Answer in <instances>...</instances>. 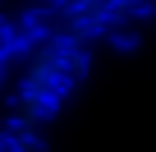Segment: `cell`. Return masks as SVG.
<instances>
[{"instance_id":"obj_1","label":"cell","mask_w":156,"mask_h":152,"mask_svg":"<svg viewBox=\"0 0 156 152\" xmlns=\"http://www.w3.org/2000/svg\"><path fill=\"white\" fill-rule=\"evenodd\" d=\"M110 46H115V51H133V46H138V37H133V32H124V28H115V32H110Z\"/></svg>"},{"instance_id":"obj_2","label":"cell","mask_w":156,"mask_h":152,"mask_svg":"<svg viewBox=\"0 0 156 152\" xmlns=\"http://www.w3.org/2000/svg\"><path fill=\"white\" fill-rule=\"evenodd\" d=\"M0 83H5V65H0Z\"/></svg>"}]
</instances>
